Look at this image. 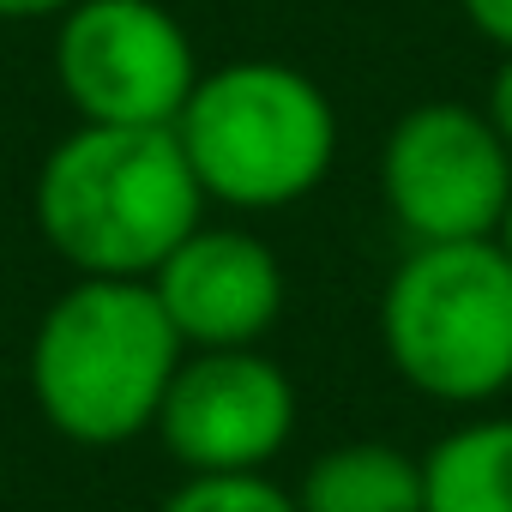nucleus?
<instances>
[{
	"mask_svg": "<svg viewBox=\"0 0 512 512\" xmlns=\"http://www.w3.org/2000/svg\"><path fill=\"white\" fill-rule=\"evenodd\" d=\"M31 211L79 278H151L205 223V193L175 127L79 121L37 169Z\"/></svg>",
	"mask_w": 512,
	"mask_h": 512,
	"instance_id": "f257e3e1",
	"label": "nucleus"
},
{
	"mask_svg": "<svg viewBox=\"0 0 512 512\" xmlns=\"http://www.w3.org/2000/svg\"><path fill=\"white\" fill-rule=\"evenodd\" d=\"M181 350L145 278H73L31 332L25 386L61 440L109 452L157 422Z\"/></svg>",
	"mask_w": 512,
	"mask_h": 512,
	"instance_id": "f03ea898",
	"label": "nucleus"
},
{
	"mask_svg": "<svg viewBox=\"0 0 512 512\" xmlns=\"http://www.w3.org/2000/svg\"><path fill=\"white\" fill-rule=\"evenodd\" d=\"M175 145L205 205L284 211L326 181L338 157V109L302 67L247 55L199 73L175 115Z\"/></svg>",
	"mask_w": 512,
	"mask_h": 512,
	"instance_id": "7ed1b4c3",
	"label": "nucleus"
},
{
	"mask_svg": "<svg viewBox=\"0 0 512 512\" xmlns=\"http://www.w3.org/2000/svg\"><path fill=\"white\" fill-rule=\"evenodd\" d=\"M380 344L398 380L434 404L482 410L512 386V260L494 235L416 241L386 296Z\"/></svg>",
	"mask_w": 512,
	"mask_h": 512,
	"instance_id": "20e7f679",
	"label": "nucleus"
},
{
	"mask_svg": "<svg viewBox=\"0 0 512 512\" xmlns=\"http://www.w3.org/2000/svg\"><path fill=\"white\" fill-rule=\"evenodd\" d=\"M199 49L163 0H79L55 19V85L79 121L175 127Z\"/></svg>",
	"mask_w": 512,
	"mask_h": 512,
	"instance_id": "39448f33",
	"label": "nucleus"
},
{
	"mask_svg": "<svg viewBox=\"0 0 512 512\" xmlns=\"http://www.w3.org/2000/svg\"><path fill=\"white\" fill-rule=\"evenodd\" d=\"M380 199L410 241H476L512 199V151L476 103H416L380 145Z\"/></svg>",
	"mask_w": 512,
	"mask_h": 512,
	"instance_id": "423d86ee",
	"label": "nucleus"
},
{
	"mask_svg": "<svg viewBox=\"0 0 512 512\" xmlns=\"http://www.w3.org/2000/svg\"><path fill=\"white\" fill-rule=\"evenodd\" d=\"M151 434L187 476L266 470L296 434V380L260 350H181Z\"/></svg>",
	"mask_w": 512,
	"mask_h": 512,
	"instance_id": "0eeeda50",
	"label": "nucleus"
},
{
	"mask_svg": "<svg viewBox=\"0 0 512 512\" xmlns=\"http://www.w3.org/2000/svg\"><path fill=\"white\" fill-rule=\"evenodd\" d=\"M145 284L187 350L260 344L284 314L278 253L241 223H199Z\"/></svg>",
	"mask_w": 512,
	"mask_h": 512,
	"instance_id": "6e6552de",
	"label": "nucleus"
},
{
	"mask_svg": "<svg viewBox=\"0 0 512 512\" xmlns=\"http://www.w3.org/2000/svg\"><path fill=\"white\" fill-rule=\"evenodd\" d=\"M302 512H422V458L386 440H344L296 482Z\"/></svg>",
	"mask_w": 512,
	"mask_h": 512,
	"instance_id": "1a4fd4ad",
	"label": "nucleus"
},
{
	"mask_svg": "<svg viewBox=\"0 0 512 512\" xmlns=\"http://www.w3.org/2000/svg\"><path fill=\"white\" fill-rule=\"evenodd\" d=\"M422 512H512V416H470L428 446Z\"/></svg>",
	"mask_w": 512,
	"mask_h": 512,
	"instance_id": "9d476101",
	"label": "nucleus"
},
{
	"mask_svg": "<svg viewBox=\"0 0 512 512\" xmlns=\"http://www.w3.org/2000/svg\"><path fill=\"white\" fill-rule=\"evenodd\" d=\"M163 512H302L296 488H278L266 470H229V476H187Z\"/></svg>",
	"mask_w": 512,
	"mask_h": 512,
	"instance_id": "9b49d317",
	"label": "nucleus"
},
{
	"mask_svg": "<svg viewBox=\"0 0 512 512\" xmlns=\"http://www.w3.org/2000/svg\"><path fill=\"white\" fill-rule=\"evenodd\" d=\"M476 37H488L500 55H512V0H458Z\"/></svg>",
	"mask_w": 512,
	"mask_h": 512,
	"instance_id": "f8f14e48",
	"label": "nucleus"
},
{
	"mask_svg": "<svg viewBox=\"0 0 512 512\" xmlns=\"http://www.w3.org/2000/svg\"><path fill=\"white\" fill-rule=\"evenodd\" d=\"M488 121H494V133L506 139V151H512V55L500 61V73H494V85H488Z\"/></svg>",
	"mask_w": 512,
	"mask_h": 512,
	"instance_id": "ddd939ff",
	"label": "nucleus"
},
{
	"mask_svg": "<svg viewBox=\"0 0 512 512\" xmlns=\"http://www.w3.org/2000/svg\"><path fill=\"white\" fill-rule=\"evenodd\" d=\"M79 0H0V25H43V19H61Z\"/></svg>",
	"mask_w": 512,
	"mask_h": 512,
	"instance_id": "4468645a",
	"label": "nucleus"
},
{
	"mask_svg": "<svg viewBox=\"0 0 512 512\" xmlns=\"http://www.w3.org/2000/svg\"><path fill=\"white\" fill-rule=\"evenodd\" d=\"M494 241L506 247V260H512V199H506V211H500V229H494Z\"/></svg>",
	"mask_w": 512,
	"mask_h": 512,
	"instance_id": "2eb2a0df",
	"label": "nucleus"
}]
</instances>
